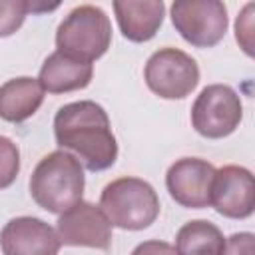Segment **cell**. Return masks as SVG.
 Instances as JSON below:
<instances>
[{
  "instance_id": "obj_4",
  "label": "cell",
  "mask_w": 255,
  "mask_h": 255,
  "mask_svg": "<svg viewBox=\"0 0 255 255\" xmlns=\"http://www.w3.org/2000/svg\"><path fill=\"white\" fill-rule=\"evenodd\" d=\"M112 44V22L94 4L76 6L56 30L58 52L82 62L102 58Z\"/></svg>"
},
{
  "instance_id": "obj_6",
  "label": "cell",
  "mask_w": 255,
  "mask_h": 255,
  "mask_svg": "<svg viewBox=\"0 0 255 255\" xmlns=\"http://www.w3.org/2000/svg\"><path fill=\"white\" fill-rule=\"evenodd\" d=\"M241 120V98L227 84L205 86L191 106V126L207 139L227 137L239 128Z\"/></svg>"
},
{
  "instance_id": "obj_1",
  "label": "cell",
  "mask_w": 255,
  "mask_h": 255,
  "mask_svg": "<svg viewBox=\"0 0 255 255\" xmlns=\"http://www.w3.org/2000/svg\"><path fill=\"white\" fill-rule=\"evenodd\" d=\"M54 137L64 151H72L90 171H104L118 159V141L110 118L92 100L62 106L54 116Z\"/></svg>"
},
{
  "instance_id": "obj_14",
  "label": "cell",
  "mask_w": 255,
  "mask_h": 255,
  "mask_svg": "<svg viewBox=\"0 0 255 255\" xmlns=\"http://www.w3.org/2000/svg\"><path fill=\"white\" fill-rule=\"evenodd\" d=\"M44 102V88L36 78H12L0 86V118L20 124L32 118Z\"/></svg>"
},
{
  "instance_id": "obj_3",
  "label": "cell",
  "mask_w": 255,
  "mask_h": 255,
  "mask_svg": "<svg viewBox=\"0 0 255 255\" xmlns=\"http://www.w3.org/2000/svg\"><path fill=\"white\" fill-rule=\"evenodd\" d=\"M100 209L112 227L139 231L157 219L159 197L155 189L139 177H118L102 189Z\"/></svg>"
},
{
  "instance_id": "obj_16",
  "label": "cell",
  "mask_w": 255,
  "mask_h": 255,
  "mask_svg": "<svg viewBox=\"0 0 255 255\" xmlns=\"http://www.w3.org/2000/svg\"><path fill=\"white\" fill-rule=\"evenodd\" d=\"M20 171V149L18 145L6 137L0 135V189L10 187Z\"/></svg>"
},
{
  "instance_id": "obj_8",
  "label": "cell",
  "mask_w": 255,
  "mask_h": 255,
  "mask_svg": "<svg viewBox=\"0 0 255 255\" xmlns=\"http://www.w3.org/2000/svg\"><path fill=\"white\" fill-rule=\"evenodd\" d=\"M60 243L70 247L108 249L112 245V225L100 205L80 201L60 213L56 223Z\"/></svg>"
},
{
  "instance_id": "obj_18",
  "label": "cell",
  "mask_w": 255,
  "mask_h": 255,
  "mask_svg": "<svg viewBox=\"0 0 255 255\" xmlns=\"http://www.w3.org/2000/svg\"><path fill=\"white\" fill-rule=\"evenodd\" d=\"M253 8L255 4L249 2L245 4L243 12L237 16V22H235V40L241 44L243 52L247 56H253Z\"/></svg>"
},
{
  "instance_id": "obj_2",
  "label": "cell",
  "mask_w": 255,
  "mask_h": 255,
  "mask_svg": "<svg viewBox=\"0 0 255 255\" xmlns=\"http://www.w3.org/2000/svg\"><path fill=\"white\" fill-rule=\"evenodd\" d=\"M84 185V165L70 151L56 149L44 155L34 167L30 195L42 209L60 215L82 201Z\"/></svg>"
},
{
  "instance_id": "obj_17",
  "label": "cell",
  "mask_w": 255,
  "mask_h": 255,
  "mask_svg": "<svg viewBox=\"0 0 255 255\" xmlns=\"http://www.w3.org/2000/svg\"><path fill=\"white\" fill-rule=\"evenodd\" d=\"M30 2L26 0H0V38L12 36L26 20Z\"/></svg>"
},
{
  "instance_id": "obj_19",
  "label": "cell",
  "mask_w": 255,
  "mask_h": 255,
  "mask_svg": "<svg viewBox=\"0 0 255 255\" xmlns=\"http://www.w3.org/2000/svg\"><path fill=\"white\" fill-rule=\"evenodd\" d=\"M221 255H255V235L249 231L233 233L225 239Z\"/></svg>"
},
{
  "instance_id": "obj_7",
  "label": "cell",
  "mask_w": 255,
  "mask_h": 255,
  "mask_svg": "<svg viewBox=\"0 0 255 255\" xmlns=\"http://www.w3.org/2000/svg\"><path fill=\"white\" fill-rule=\"evenodd\" d=\"M171 24L195 48L219 44L227 32V8L219 0H177L169 8Z\"/></svg>"
},
{
  "instance_id": "obj_13",
  "label": "cell",
  "mask_w": 255,
  "mask_h": 255,
  "mask_svg": "<svg viewBox=\"0 0 255 255\" xmlns=\"http://www.w3.org/2000/svg\"><path fill=\"white\" fill-rule=\"evenodd\" d=\"M92 76H94V66L90 62L76 60L56 50L44 60L38 82L44 88V92L66 94L86 88L92 82Z\"/></svg>"
},
{
  "instance_id": "obj_5",
  "label": "cell",
  "mask_w": 255,
  "mask_h": 255,
  "mask_svg": "<svg viewBox=\"0 0 255 255\" xmlns=\"http://www.w3.org/2000/svg\"><path fill=\"white\" fill-rule=\"evenodd\" d=\"M143 78L155 96L163 100H183L199 84V66L187 52L167 46L147 58Z\"/></svg>"
},
{
  "instance_id": "obj_20",
  "label": "cell",
  "mask_w": 255,
  "mask_h": 255,
  "mask_svg": "<svg viewBox=\"0 0 255 255\" xmlns=\"http://www.w3.org/2000/svg\"><path fill=\"white\" fill-rule=\"evenodd\" d=\"M131 255H177L175 253V247L165 243V241H157V239H151V241H143L139 243Z\"/></svg>"
},
{
  "instance_id": "obj_15",
  "label": "cell",
  "mask_w": 255,
  "mask_h": 255,
  "mask_svg": "<svg viewBox=\"0 0 255 255\" xmlns=\"http://www.w3.org/2000/svg\"><path fill=\"white\" fill-rule=\"evenodd\" d=\"M225 237L221 229L207 219H193L179 227L175 235L177 255H221Z\"/></svg>"
},
{
  "instance_id": "obj_12",
  "label": "cell",
  "mask_w": 255,
  "mask_h": 255,
  "mask_svg": "<svg viewBox=\"0 0 255 255\" xmlns=\"http://www.w3.org/2000/svg\"><path fill=\"white\" fill-rule=\"evenodd\" d=\"M114 12L124 38L141 44L151 40L161 28L165 16V4L161 0H143V2L116 0Z\"/></svg>"
},
{
  "instance_id": "obj_10",
  "label": "cell",
  "mask_w": 255,
  "mask_h": 255,
  "mask_svg": "<svg viewBox=\"0 0 255 255\" xmlns=\"http://www.w3.org/2000/svg\"><path fill=\"white\" fill-rule=\"evenodd\" d=\"M215 167L201 157H181L169 165L165 173V187L175 203L187 209H201L209 205L211 183Z\"/></svg>"
},
{
  "instance_id": "obj_9",
  "label": "cell",
  "mask_w": 255,
  "mask_h": 255,
  "mask_svg": "<svg viewBox=\"0 0 255 255\" xmlns=\"http://www.w3.org/2000/svg\"><path fill=\"white\" fill-rule=\"evenodd\" d=\"M209 205L229 219H245L255 209L253 173L243 165H223L215 169Z\"/></svg>"
},
{
  "instance_id": "obj_11",
  "label": "cell",
  "mask_w": 255,
  "mask_h": 255,
  "mask_svg": "<svg viewBox=\"0 0 255 255\" xmlns=\"http://www.w3.org/2000/svg\"><path fill=\"white\" fill-rule=\"evenodd\" d=\"M60 245L56 229L30 215L10 219L0 231L4 255H58Z\"/></svg>"
}]
</instances>
